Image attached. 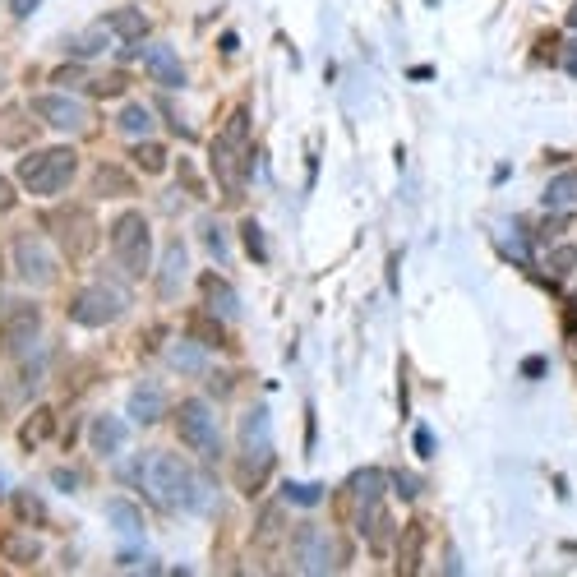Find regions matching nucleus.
<instances>
[{
    "instance_id": "c03bdc74",
    "label": "nucleus",
    "mask_w": 577,
    "mask_h": 577,
    "mask_svg": "<svg viewBox=\"0 0 577 577\" xmlns=\"http://www.w3.org/2000/svg\"><path fill=\"white\" fill-rule=\"evenodd\" d=\"M10 208H14V185L5 181V176H0V217L10 213Z\"/></svg>"
},
{
    "instance_id": "b1692460",
    "label": "nucleus",
    "mask_w": 577,
    "mask_h": 577,
    "mask_svg": "<svg viewBox=\"0 0 577 577\" xmlns=\"http://www.w3.org/2000/svg\"><path fill=\"white\" fill-rule=\"evenodd\" d=\"M259 448H273V421H268V407H254L241 421V453H259Z\"/></svg>"
},
{
    "instance_id": "49530a36",
    "label": "nucleus",
    "mask_w": 577,
    "mask_h": 577,
    "mask_svg": "<svg viewBox=\"0 0 577 577\" xmlns=\"http://www.w3.org/2000/svg\"><path fill=\"white\" fill-rule=\"evenodd\" d=\"M10 10L19 14V19H24V14H33V10H37V0H10Z\"/></svg>"
},
{
    "instance_id": "c85d7f7f",
    "label": "nucleus",
    "mask_w": 577,
    "mask_h": 577,
    "mask_svg": "<svg viewBox=\"0 0 577 577\" xmlns=\"http://www.w3.org/2000/svg\"><path fill=\"white\" fill-rule=\"evenodd\" d=\"M107 28H111V33H121L130 47L139 42V37H148V19H144L139 10H116V14H107Z\"/></svg>"
},
{
    "instance_id": "7c9ffc66",
    "label": "nucleus",
    "mask_w": 577,
    "mask_h": 577,
    "mask_svg": "<svg viewBox=\"0 0 577 577\" xmlns=\"http://www.w3.org/2000/svg\"><path fill=\"white\" fill-rule=\"evenodd\" d=\"M14 513H19V522H24V527H47V508H42V499H37V494H28V490L14 494Z\"/></svg>"
},
{
    "instance_id": "423d86ee",
    "label": "nucleus",
    "mask_w": 577,
    "mask_h": 577,
    "mask_svg": "<svg viewBox=\"0 0 577 577\" xmlns=\"http://www.w3.org/2000/svg\"><path fill=\"white\" fill-rule=\"evenodd\" d=\"M125 314V296L116 287H88L70 301V319L84 328H107Z\"/></svg>"
},
{
    "instance_id": "6ab92c4d",
    "label": "nucleus",
    "mask_w": 577,
    "mask_h": 577,
    "mask_svg": "<svg viewBox=\"0 0 577 577\" xmlns=\"http://www.w3.org/2000/svg\"><path fill=\"white\" fill-rule=\"evenodd\" d=\"M37 134V121H28L24 107H5L0 111V148H28Z\"/></svg>"
},
{
    "instance_id": "5701e85b",
    "label": "nucleus",
    "mask_w": 577,
    "mask_h": 577,
    "mask_svg": "<svg viewBox=\"0 0 577 577\" xmlns=\"http://www.w3.org/2000/svg\"><path fill=\"white\" fill-rule=\"evenodd\" d=\"M347 490H351V499H356V508H370V504H379L384 499V490H388V476L379 467H361L356 476L347 481Z\"/></svg>"
},
{
    "instance_id": "412c9836",
    "label": "nucleus",
    "mask_w": 577,
    "mask_h": 577,
    "mask_svg": "<svg viewBox=\"0 0 577 577\" xmlns=\"http://www.w3.org/2000/svg\"><path fill=\"white\" fill-rule=\"evenodd\" d=\"M51 434H56V411H51V407H33L24 416V430H19V448H24V453H37V448L47 444Z\"/></svg>"
},
{
    "instance_id": "9d476101",
    "label": "nucleus",
    "mask_w": 577,
    "mask_h": 577,
    "mask_svg": "<svg viewBox=\"0 0 577 577\" xmlns=\"http://www.w3.org/2000/svg\"><path fill=\"white\" fill-rule=\"evenodd\" d=\"M37 328H42V310H37V305H14V310L0 319V351L33 347Z\"/></svg>"
},
{
    "instance_id": "c9c22d12",
    "label": "nucleus",
    "mask_w": 577,
    "mask_h": 577,
    "mask_svg": "<svg viewBox=\"0 0 577 577\" xmlns=\"http://www.w3.org/2000/svg\"><path fill=\"white\" fill-rule=\"evenodd\" d=\"M134 157H139V171H153V176L167 167V148H162V144H148V139L134 148Z\"/></svg>"
},
{
    "instance_id": "ddd939ff",
    "label": "nucleus",
    "mask_w": 577,
    "mask_h": 577,
    "mask_svg": "<svg viewBox=\"0 0 577 577\" xmlns=\"http://www.w3.org/2000/svg\"><path fill=\"white\" fill-rule=\"evenodd\" d=\"M130 416L139 425H157L167 416V388L157 384V379H144V384H134L130 393Z\"/></svg>"
},
{
    "instance_id": "ea45409f",
    "label": "nucleus",
    "mask_w": 577,
    "mask_h": 577,
    "mask_svg": "<svg viewBox=\"0 0 577 577\" xmlns=\"http://www.w3.org/2000/svg\"><path fill=\"white\" fill-rule=\"evenodd\" d=\"M74 51H79V56H93V51H107V24L97 28V33H84V37H79V47H74Z\"/></svg>"
},
{
    "instance_id": "a878e982",
    "label": "nucleus",
    "mask_w": 577,
    "mask_h": 577,
    "mask_svg": "<svg viewBox=\"0 0 577 577\" xmlns=\"http://www.w3.org/2000/svg\"><path fill=\"white\" fill-rule=\"evenodd\" d=\"M541 204L554 208V213H573V208H577V171H559V176L545 185Z\"/></svg>"
},
{
    "instance_id": "f8f14e48",
    "label": "nucleus",
    "mask_w": 577,
    "mask_h": 577,
    "mask_svg": "<svg viewBox=\"0 0 577 577\" xmlns=\"http://www.w3.org/2000/svg\"><path fill=\"white\" fill-rule=\"evenodd\" d=\"M199 291H204L208 314H217V319H236L241 314V296H236V287L222 273H204L199 277Z\"/></svg>"
},
{
    "instance_id": "72a5a7b5",
    "label": "nucleus",
    "mask_w": 577,
    "mask_h": 577,
    "mask_svg": "<svg viewBox=\"0 0 577 577\" xmlns=\"http://www.w3.org/2000/svg\"><path fill=\"white\" fill-rule=\"evenodd\" d=\"M241 241L254 264H268V245H264V227H259V222H241Z\"/></svg>"
},
{
    "instance_id": "864d4df0",
    "label": "nucleus",
    "mask_w": 577,
    "mask_h": 577,
    "mask_svg": "<svg viewBox=\"0 0 577 577\" xmlns=\"http://www.w3.org/2000/svg\"><path fill=\"white\" fill-rule=\"evenodd\" d=\"M0 273H5V264H0Z\"/></svg>"
},
{
    "instance_id": "cd10ccee",
    "label": "nucleus",
    "mask_w": 577,
    "mask_h": 577,
    "mask_svg": "<svg viewBox=\"0 0 577 577\" xmlns=\"http://www.w3.org/2000/svg\"><path fill=\"white\" fill-rule=\"evenodd\" d=\"M107 517H111V527L121 531V536H134V541L144 536V513H139L130 499H111V504H107Z\"/></svg>"
},
{
    "instance_id": "dca6fc26",
    "label": "nucleus",
    "mask_w": 577,
    "mask_h": 577,
    "mask_svg": "<svg viewBox=\"0 0 577 577\" xmlns=\"http://www.w3.org/2000/svg\"><path fill=\"white\" fill-rule=\"evenodd\" d=\"M125 439H130V425H125L121 416H97V421L88 425V444H93L97 457H116L125 448Z\"/></svg>"
},
{
    "instance_id": "09e8293b",
    "label": "nucleus",
    "mask_w": 577,
    "mask_h": 577,
    "mask_svg": "<svg viewBox=\"0 0 577 577\" xmlns=\"http://www.w3.org/2000/svg\"><path fill=\"white\" fill-rule=\"evenodd\" d=\"M522 374H545V361H536V356H531V361H522Z\"/></svg>"
},
{
    "instance_id": "aec40b11",
    "label": "nucleus",
    "mask_w": 577,
    "mask_h": 577,
    "mask_svg": "<svg viewBox=\"0 0 577 577\" xmlns=\"http://www.w3.org/2000/svg\"><path fill=\"white\" fill-rule=\"evenodd\" d=\"M273 448H259V453H245L241 457V467H236V481H241L245 494H259L264 490V481L273 476Z\"/></svg>"
},
{
    "instance_id": "7ed1b4c3",
    "label": "nucleus",
    "mask_w": 577,
    "mask_h": 577,
    "mask_svg": "<svg viewBox=\"0 0 577 577\" xmlns=\"http://www.w3.org/2000/svg\"><path fill=\"white\" fill-rule=\"evenodd\" d=\"M176 434H181V444L194 448L199 457H217V453H222L217 416H213V407H208L204 397H185V402H176Z\"/></svg>"
},
{
    "instance_id": "2f4dec72",
    "label": "nucleus",
    "mask_w": 577,
    "mask_h": 577,
    "mask_svg": "<svg viewBox=\"0 0 577 577\" xmlns=\"http://www.w3.org/2000/svg\"><path fill=\"white\" fill-rule=\"evenodd\" d=\"M190 513H213L217 508V485L213 481H204V476H194V485H190Z\"/></svg>"
},
{
    "instance_id": "473e14b6",
    "label": "nucleus",
    "mask_w": 577,
    "mask_h": 577,
    "mask_svg": "<svg viewBox=\"0 0 577 577\" xmlns=\"http://www.w3.org/2000/svg\"><path fill=\"white\" fill-rule=\"evenodd\" d=\"M199 241H204V250L213 254L217 264H227V241H222V222H217V217H204V227H199Z\"/></svg>"
},
{
    "instance_id": "2eb2a0df",
    "label": "nucleus",
    "mask_w": 577,
    "mask_h": 577,
    "mask_svg": "<svg viewBox=\"0 0 577 577\" xmlns=\"http://www.w3.org/2000/svg\"><path fill=\"white\" fill-rule=\"evenodd\" d=\"M425 536H430V527H425V522H407V527H402V536H397V573H402V577L421 573V564H425Z\"/></svg>"
},
{
    "instance_id": "6e6552de",
    "label": "nucleus",
    "mask_w": 577,
    "mask_h": 577,
    "mask_svg": "<svg viewBox=\"0 0 577 577\" xmlns=\"http://www.w3.org/2000/svg\"><path fill=\"white\" fill-rule=\"evenodd\" d=\"M291 564L296 573H333V545H328L324 527H314V522H301V527L291 531Z\"/></svg>"
},
{
    "instance_id": "f704fd0d",
    "label": "nucleus",
    "mask_w": 577,
    "mask_h": 577,
    "mask_svg": "<svg viewBox=\"0 0 577 577\" xmlns=\"http://www.w3.org/2000/svg\"><path fill=\"white\" fill-rule=\"evenodd\" d=\"M545 268H550V277H568L577 268V245H559V250H550Z\"/></svg>"
},
{
    "instance_id": "a19ab883",
    "label": "nucleus",
    "mask_w": 577,
    "mask_h": 577,
    "mask_svg": "<svg viewBox=\"0 0 577 577\" xmlns=\"http://www.w3.org/2000/svg\"><path fill=\"white\" fill-rule=\"evenodd\" d=\"M56 84H61V88H79V84H93V79H88L84 65H65V70H56Z\"/></svg>"
},
{
    "instance_id": "4c0bfd02",
    "label": "nucleus",
    "mask_w": 577,
    "mask_h": 577,
    "mask_svg": "<svg viewBox=\"0 0 577 577\" xmlns=\"http://www.w3.org/2000/svg\"><path fill=\"white\" fill-rule=\"evenodd\" d=\"M282 499H291V504H319L324 499V485H301V481H291V485H282Z\"/></svg>"
},
{
    "instance_id": "e433bc0d",
    "label": "nucleus",
    "mask_w": 577,
    "mask_h": 577,
    "mask_svg": "<svg viewBox=\"0 0 577 577\" xmlns=\"http://www.w3.org/2000/svg\"><path fill=\"white\" fill-rule=\"evenodd\" d=\"M148 125H153V121H148V107H139V102H130V107L121 111V130L125 134H139V139H144Z\"/></svg>"
},
{
    "instance_id": "39448f33",
    "label": "nucleus",
    "mask_w": 577,
    "mask_h": 577,
    "mask_svg": "<svg viewBox=\"0 0 577 577\" xmlns=\"http://www.w3.org/2000/svg\"><path fill=\"white\" fill-rule=\"evenodd\" d=\"M47 227L56 231V241H61V250L70 254V259H88L97 245V217L88 213L84 204H61L56 213L47 217Z\"/></svg>"
},
{
    "instance_id": "4be33fe9",
    "label": "nucleus",
    "mask_w": 577,
    "mask_h": 577,
    "mask_svg": "<svg viewBox=\"0 0 577 577\" xmlns=\"http://www.w3.org/2000/svg\"><path fill=\"white\" fill-rule=\"evenodd\" d=\"M88 185H93L97 199H130V194H139V190H134V176H130V171L111 167V162H107V167H97Z\"/></svg>"
},
{
    "instance_id": "9b49d317",
    "label": "nucleus",
    "mask_w": 577,
    "mask_h": 577,
    "mask_svg": "<svg viewBox=\"0 0 577 577\" xmlns=\"http://www.w3.org/2000/svg\"><path fill=\"white\" fill-rule=\"evenodd\" d=\"M241 148L245 144H236V139H222V134L208 144V162H213L222 190H231V194L241 190Z\"/></svg>"
},
{
    "instance_id": "3c124183",
    "label": "nucleus",
    "mask_w": 577,
    "mask_h": 577,
    "mask_svg": "<svg viewBox=\"0 0 577 577\" xmlns=\"http://www.w3.org/2000/svg\"><path fill=\"white\" fill-rule=\"evenodd\" d=\"M573 351H577V333H573Z\"/></svg>"
},
{
    "instance_id": "de8ad7c7",
    "label": "nucleus",
    "mask_w": 577,
    "mask_h": 577,
    "mask_svg": "<svg viewBox=\"0 0 577 577\" xmlns=\"http://www.w3.org/2000/svg\"><path fill=\"white\" fill-rule=\"evenodd\" d=\"M564 70H568V74H573V79H577V42H573V47L564 51Z\"/></svg>"
},
{
    "instance_id": "f3484780",
    "label": "nucleus",
    "mask_w": 577,
    "mask_h": 577,
    "mask_svg": "<svg viewBox=\"0 0 577 577\" xmlns=\"http://www.w3.org/2000/svg\"><path fill=\"white\" fill-rule=\"evenodd\" d=\"M0 559L14 564V568H28V564L42 559V541H37L33 531H24V527H10L5 536H0Z\"/></svg>"
},
{
    "instance_id": "79ce46f5",
    "label": "nucleus",
    "mask_w": 577,
    "mask_h": 577,
    "mask_svg": "<svg viewBox=\"0 0 577 577\" xmlns=\"http://www.w3.org/2000/svg\"><path fill=\"white\" fill-rule=\"evenodd\" d=\"M393 485H397V494H402V499H421V481H416L411 471H393Z\"/></svg>"
},
{
    "instance_id": "bb28decb",
    "label": "nucleus",
    "mask_w": 577,
    "mask_h": 577,
    "mask_svg": "<svg viewBox=\"0 0 577 577\" xmlns=\"http://www.w3.org/2000/svg\"><path fill=\"white\" fill-rule=\"evenodd\" d=\"M185 282V245L181 241H171L167 254H162V277H157V291L162 296H176Z\"/></svg>"
},
{
    "instance_id": "20e7f679",
    "label": "nucleus",
    "mask_w": 577,
    "mask_h": 577,
    "mask_svg": "<svg viewBox=\"0 0 577 577\" xmlns=\"http://www.w3.org/2000/svg\"><path fill=\"white\" fill-rule=\"evenodd\" d=\"M190 485H194V471L185 467L176 453H153L148 462V490L162 508H185L190 504Z\"/></svg>"
},
{
    "instance_id": "1a4fd4ad",
    "label": "nucleus",
    "mask_w": 577,
    "mask_h": 577,
    "mask_svg": "<svg viewBox=\"0 0 577 577\" xmlns=\"http://www.w3.org/2000/svg\"><path fill=\"white\" fill-rule=\"evenodd\" d=\"M42 125H51V130H65V134H79L88 125V111L79 97L70 93H37L33 107H28Z\"/></svg>"
},
{
    "instance_id": "a18cd8bd",
    "label": "nucleus",
    "mask_w": 577,
    "mask_h": 577,
    "mask_svg": "<svg viewBox=\"0 0 577 577\" xmlns=\"http://www.w3.org/2000/svg\"><path fill=\"white\" fill-rule=\"evenodd\" d=\"M416 453H421V457H434V434H430V430H416Z\"/></svg>"
},
{
    "instance_id": "8fccbe9b",
    "label": "nucleus",
    "mask_w": 577,
    "mask_h": 577,
    "mask_svg": "<svg viewBox=\"0 0 577 577\" xmlns=\"http://www.w3.org/2000/svg\"><path fill=\"white\" fill-rule=\"evenodd\" d=\"M568 24H573V28H577V0H573V10H568Z\"/></svg>"
},
{
    "instance_id": "603ef678",
    "label": "nucleus",
    "mask_w": 577,
    "mask_h": 577,
    "mask_svg": "<svg viewBox=\"0 0 577 577\" xmlns=\"http://www.w3.org/2000/svg\"><path fill=\"white\" fill-rule=\"evenodd\" d=\"M0 88H5V74H0Z\"/></svg>"
},
{
    "instance_id": "4468645a",
    "label": "nucleus",
    "mask_w": 577,
    "mask_h": 577,
    "mask_svg": "<svg viewBox=\"0 0 577 577\" xmlns=\"http://www.w3.org/2000/svg\"><path fill=\"white\" fill-rule=\"evenodd\" d=\"M361 536H365V545H370L379 559L393 550V517H388L384 499H379V504H370V508H361Z\"/></svg>"
},
{
    "instance_id": "a211bd4d",
    "label": "nucleus",
    "mask_w": 577,
    "mask_h": 577,
    "mask_svg": "<svg viewBox=\"0 0 577 577\" xmlns=\"http://www.w3.org/2000/svg\"><path fill=\"white\" fill-rule=\"evenodd\" d=\"M144 65H148V74H153L162 88H185V65H181V56H176L171 47H148Z\"/></svg>"
},
{
    "instance_id": "393cba45",
    "label": "nucleus",
    "mask_w": 577,
    "mask_h": 577,
    "mask_svg": "<svg viewBox=\"0 0 577 577\" xmlns=\"http://www.w3.org/2000/svg\"><path fill=\"white\" fill-rule=\"evenodd\" d=\"M167 361H171V370H176V374H204L208 370V351H204V342L185 337V342H171Z\"/></svg>"
},
{
    "instance_id": "f257e3e1",
    "label": "nucleus",
    "mask_w": 577,
    "mask_h": 577,
    "mask_svg": "<svg viewBox=\"0 0 577 577\" xmlns=\"http://www.w3.org/2000/svg\"><path fill=\"white\" fill-rule=\"evenodd\" d=\"M79 176V153L74 148H37V153L19 157V185L37 199H56L70 190V181Z\"/></svg>"
},
{
    "instance_id": "37998d69",
    "label": "nucleus",
    "mask_w": 577,
    "mask_h": 577,
    "mask_svg": "<svg viewBox=\"0 0 577 577\" xmlns=\"http://www.w3.org/2000/svg\"><path fill=\"white\" fill-rule=\"evenodd\" d=\"M176 171H181V181H185V190L190 194H199V199H204V181H199V171L190 167V162H176Z\"/></svg>"
},
{
    "instance_id": "0eeeda50",
    "label": "nucleus",
    "mask_w": 577,
    "mask_h": 577,
    "mask_svg": "<svg viewBox=\"0 0 577 577\" xmlns=\"http://www.w3.org/2000/svg\"><path fill=\"white\" fill-rule=\"evenodd\" d=\"M10 250H14V268H19V277L28 287H51L56 282V254L37 241L33 231H19Z\"/></svg>"
},
{
    "instance_id": "f03ea898",
    "label": "nucleus",
    "mask_w": 577,
    "mask_h": 577,
    "mask_svg": "<svg viewBox=\"0 0 577 577\" xmlns=\"http://www.w3.org/2000/svg\"><path fill=\"white\" fill-rule=\"evenodd\" d=\"M111 250H116V264L125 277H148L153 273V231H148L144 213H121L116 227H111Z\"/></svg>"
},
{
    "instance_id": "58836bf2",
    "label": "nucleus",
    "mask_w": 577,
    "mask_h": 577,
    "mask_svg": "<svg viewBox=\"0 0 577 577\" xmlns=\"http://www.w3.org/2000/svg\"><path fill=\"white\" fill-rule=\"evenodd\" d=\"M88 88H93L97 97H121V93H125V74H107V79H93Z\"/></svg>"
},
{
    "instance_id": "c756f323",
    "label": "nucleus",
    "mask_w": 577,
    "mask_h": 577,
    "mask_svg": "<svg viewBox=\"0 0 577 577\" xmlns=\"http://www.w3.org/2000/svg\"><path fill=\"white\" fill-rule=\"evenodd\" d=\"M282 527H287V517H282V504H268L264 513H259V531H254V545H273L277 536H282Z\"/></svg>"
}]
</instances>
